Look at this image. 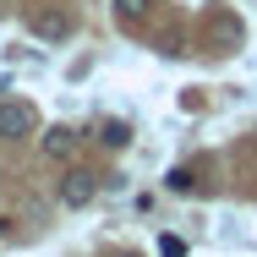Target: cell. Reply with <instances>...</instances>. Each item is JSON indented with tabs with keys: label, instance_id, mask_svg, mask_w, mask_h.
Masks as SVG:
<instances>
[{
	"label": "cell",
	"instance_id": "obj_1",
	"mask_svg": "<svg viewBox=\"0 0 257 257\" xmlns=\"http://www.w3.org/2000/svg\"><path fill=\"white\" fill-rule=\"evenodd\" d=\"M55 197H60V208H88L99 197V175L93 170H66L60 186H55Z\"/></svg>",
	"mask_w": 257,
	"mask_h": 257
},
{
	"label": "cell",
	"instance_id": "obj_2",
	"mask_svg": "<svg viewBox=\"0 0 257 257\" xmlns=\"http://www.w3.org/2000/svg\"><path fill=\"white\" fill-rule=\"evenodd\" d=\"M39 126V115H33V104H22V99H0V137L6 143H17V137H28Z\"/></svg>",
	"mask_w": 257,
	"mask_h": 257
},
{
	"label": "cell",
	"instance_id": "obj_3",
	"mask_svg": "<svg viewBox=\"0 0 257 257\" xmlns=\"http://www.w3.org/2000/svg\"><path fill=\"white\" fill-rule=\"evenodd\" d=\"M44 154L50 159H71L77 154V132H71V126H50V132H44Z\"/></svg>",
	"mask_w": 257,
	"mask_h": 257
},
{
	"label": "cell",
	"instance_id": "obj_4",
	"mask_svg": "<svg viewBox=\"0 0 257 257\" xmlns=\"http://www.w3.org/2000/svg\"><path fill=\"white\" fill-rule=\"evenodd\" d=\"M33 33H39V39H66V33H71V17H60V11H33Z\"/></svg>",
	"mask_w": 257,
	"mask_h": 257
},
{
	"label": "cell",
	"instance_id": "obj_5",
	"mask_svg": "<svg viewBox=\"0 0 257 257\" xmlns=\"http://www.w3.org/2000/svg\"><path fill=\"white\" fill-rule=\"evenodd\" d=\"M99 143L109 154H120V148L132 143V126H126V120H99Z\"/></svg>",
	"mask_w": 257,
	"mask_h": 257
},
{
	"label": "cell",
	"instance_id": "obj_6",
	"mask_svg": "<svg viewBox=\"0 0 257 257\" xmlns=\"http://www.w3.org/2000/svg\"><path fill=\"white\" fill-rule=\"evenodd\" d=\"M148 6H154V0H115V11H120L126 22H137V17H148Z\"/></svg>",
	"mask_w": 257,
	"mask_h": 257
},
{
	"label": "cell",
	"instance_id": "obj_7",
	"mask_svg": "<svg viewBox=\"0 0 257 257\" xmlns=\"http://www.w3.org/2000/svg\"><path fill=\"white\" fill-rule=\"evenodd\" d=\"M159 257H186V246H181V235H164V241H159Z\"/></svg>",
	"mask_w": 257,
	"mask_h": 257
},
{
	"label": "cell",
	"instance_id": "obj_8",
	"mask_svg": "<svg viewBox=\"0 0 257 257\" xmlns=\"http://www.w3.org/2000/svg\"><path fill=\"white\" fill-rule=\"evenodd\" d=\"M170 192H192V170H170Z\"/></svg>",
	"mask_w": 257,
	"mask_h": 257
}]
</instances>
